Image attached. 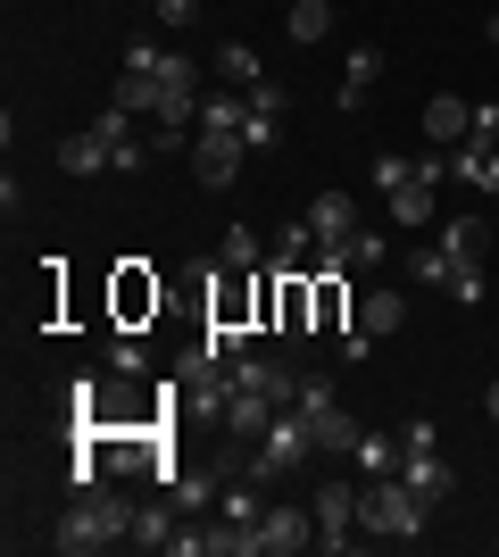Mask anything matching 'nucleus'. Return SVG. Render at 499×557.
Instances as JSON below:
<instances>
[{"label": "nucleus", "instance_id": "obj_12", "mask_svg": "<svg viewBox=\"0 0 499 557\" xmlns=\"http://www.w3.org/2000/svg\"><path fill=\"white\" fill-rule=\"evenodd\" d=\"M466 134H475V100L433 92V100H425V141H433V150H458Z\"/></svg>", "mask_w": 499, "mask_h": 557}, {"label": "nucleus", "instance_id": "obj_19", "mask_svg": "<svg viewBox=\"0 0 499 557\" xmlns=\"http://www.w3.org/2000/svg\"><path fill=\"white\" fill-rule=\"evenodd\" d=\"M309 283H316V333L341 342V333H350V292H341V275H309Z\"/></svg>", "mask_w": 499, "mask_h": 557}, {"label": "nucleus", "instance_id": "obj_23", "mask_svg": "<svg viewBox=\"0 0 499 557\" xmlns=\"http://www.w3.org/2000/svg\"><path fill=\"white\" fill-rule=\"evenodd\" d=\"M109 374H125V383H142V374H150V349L134 342L125 325H109Z\"/></svg>", "mask_w": 499, "mask_h": 557}, {"label": "nucleus", "instance_id": "obj_27", "mask_svg": "<svg viewBox=\"0 0 499 557\" xmlns=\"http://www.w3.org/2000/svg\"><path fill=\"white\" fill-rule=\"evenodd\" d=\"M483 417L499 424V374H491V383H483Z\"/></svg>", "mask_w": 499, "mask_h": 557}, {"label": "nucleus", "instance_id": "obj_4", "mask_svg": "<svg viewBox=\"0 0 499 557\" xmlns=\"http://www.w3.org/2000/svg\"><path fill=\"white\" fill-rule=\"evenodd\" d=\"M425 516H433V499H416L400 474H383V483H366V508H358V524H366L375 541H416V533H425Z\"/></svg>", "mask_w": 499, "mask_h": 557}, {"label": "nucleus", "instance_id": "obj_5", "mask_svg": "<svg viewBox=\"0 0 499 557\" xmlns=\"http://www.w3.org/2000/svg\"><path fill=\"white\" fill-rule=\"evenodd\" d=\"M309 233H316V267L309 275H350V242L366 225H358L350 191H325V200H309Z\"/></svg>", "mask_w": 499, "mask_h": 557}, {"label": "nucleus", "instance_id": "obj_1", "mask_svg": "<svg viewBox=\"0 0 499 557\" xmlns=\"http://www.w3.org/2000/svg\"><path fill=\"white\" fill-rule=\"evenodd\" d=\"M441 175H450V150H383L375 159V191H383V209H391V225L400 233H425L433 216H441Z\"/></svg>", "mask_w": 499, "mask_h": 557}, {"label": "nucleus", "instance_id": "obj_20", "mask_svg": "<svg viewBox=\"0 0 499 557\" xmlns=\"http://www.w3.org/2000/svg\"><path fill=\"white\" fill-rule=\"evenodd\" d=\"M216 84H234V92H250V84H266L259 50H250V42H225V50H216Z\"/></svg>", "mask_w": 499, "mask_h": 557}, {"label": "nucleus", "instance_id": "obj_9", "mask_svg": "<svg viewBox=\"0 0 499 557\" xmlns=\"http://www.w3.org/2000/svg\"><path fill=\"white\" fill-rule=\"evenodd\" d=\"M159 300H166V292H159V275L125 258V267H117V292H109V325H125V333H134L142 317H159Z\"/></svg>", "mask_w": 499, "mask_h": 557}, {"label": "nucleus", "instance_id": "obj_24", "mask_svg": "<svg viewBox=\"0 0 499 557\" xmlns=\"http://www.w3.org/2000/svg\"><path fill=\"white\" fill-rule=\"evenodd\" d=\"M408 267H416V283H433V292H450V258H441V250H416Z\"/></svg>", "mask_w": 499, "mask_h": 557}, {"label": "nucleus", "instance_id": "obj_8", "mask_svg": "<svg viewBox=\"0 0 499 557\" xmlns=\"http://www.w3.org/2000/svg\"><path fill=\"white\" fill-rule=\"evenodd\" d=\"M300 549H316V508H291V499L259 508V557H300Z\"/></svg>", "mask_w": 499, "mask_h": 557}, {"label": "nucleus", "instance_id": "obj_13", "mask_svg": "<svg viewBox=\"0 0 499 557\" xmlns=\"http://www.w3.org/2000/svg\"><path fill=\"white\" fill-rule=\"evenodd\" d=\"M450 175H458V184H475L483 200H499V141L466 134V141H458V150H450Z\"/></svg>", "mask_w": 499, "mask_h": 557}, {"label": "nucleus", "instance_id": "obj_15", "mask_svg": "<svg viewBox=\"0 0 499 557\" xmlns=\"http://www.w3.org/2000/svg\"><path fill=\"white\" fill-rule=\"evenodd\" d=\"M175 533H184V508H175V491H159V499H142V508H134V549H166Z\"/></svg>", "mask_w": 499, "mask_h": 557}, {"label": "nucleus", "instance_id": "obj_7", "mask_svg": "<svg viewBox=\"0 0 499 557\" xmlns=\"http://www.w3.org/2000/svg\"><path fill=\"white\" fill-rule=\"evenodd\" d=\"M241 159H250V141L225 134V125H200V134H191V175H200L209 191H234Z\"/></svg>", "mask_w": 499, "mask_h": 557}, {"label": "nucleus", "instance_id": "obj_16", "mask_svg": "<svg viewBox=\"0 0 499 557\" xmlns=\"http://www.w3.org/2000/svg\"><path fill=\"white\" fill-rule=\"evenodd\" d=\"M408 325V292L400 283H375L366 300H358V333H400Z\"/></svg>", "mask_w": 499, "mask_h": 557}, {"label": "nucleus", "instance_id": "obj_17", "mask_svg": "<svg viewBox=\"0 0 499 557\" xmlns=\"http://www.w3.org/2000/svg\"><path fill=\"white\" fill-rule=\"evenodd\" d=\"M358 474H366V483H383V474H400V433H358Z\"/></svg>", "mask_w": 499, "mask_h": 557}, {"label": "nucleus", "instance_id": "obj_29", "mask_svg": "<svg viewBox=\"0 0 499 557\" xmlns=\"http://www.w3.org/2000/svg\"><path fill=\"white\" fill-rule=\"evenodd\" d=\"M142 9H159V0H142Z\"/></svg>", "mask_w": 499, "mask_h": 557}, {"label": "nucleus", "instance_id": "obj_3", "mask_svg": "<svg viewBox=\"0 0 499 557\" xmlns=\"http://www.w3.org/2000/svg\"><path fill=\"white\" fill-rule=\"evenodd\" d=\"M291 408L309 417V433H316V458H350V449H358V433H366V424H358L350 408L333 399V383H325V374H300V399H291Z\"/></svg>", "mask_w": 499, "mask_h": 557}, {"label": "nucleus", "instance_id": "obj_2", "mask_svg": "<svg viewBox=\"0 0 499 557\" xmlns=\"http://www.w3.org/2000/svg\"><path fill=\"white\" fill-rule=\"evenodd\" d=\"M117 541H134V499H117L109 483H92V491H75V508L59 516L50 549L59 557H100V549H117Z\"/></svg>", "mask_w": 499, "mask_h": 557}, {"label": "nucleus", "instance_id": "obj_10", "mask_svg": "<svg viewBox=\"0 0 499 557\" xmlns=\"http://www.w3.org/2000/svg\"><path fill=\"white\" fill-rule=\"evenodd\" d=\"M284 116H291V92H284V84H250L241 141H250V150H275V141H284Z\"/></svg>", "mask_w": 499, "mask_h": 557}, {"label": "nucleus", "instance_id": "obj_18", "mask_svg": "<svg viewBox=\"0 0 499 557\" xmlns=\"http://www.w3.org/2000/svg\"><path fill=\"white\" fill-rule=\"evenodd\" d=\"M266 258H275V250H266L259 233L234 225V233H225V250H216V267H234V275H266Z\"/></svg>", "mask_w": 499, "mask_h": 557}, {"label": "nucleus", "instance_id": "obj_11", "mask_svg": "<svg viewBox=\"0 0 499 557\" xmlns=\"http://www.w3.org/2000/svg\"><path fill=\"white\" fill-rule=\"evenodd\" d=\"M433 250L450 258V283H458V275H483V250H491V225H483V216H450Z\"/></svg>", "mask_w": 499, "mask_h": 557}, {"label": "nucleus", "instance_id": "obj_26", "mask_svg": "<svg viewBox=\"0 0 499 557\" xmlns=\"http://www.w3.org/2000/svg\"><path fill=\"white\" fill-rule=\"evenodd\" d=\"M150 17H159V25H175V34H184V25L200 17V0H159V9H150Z\"/></svg>", "mask_w": 499, "mask_h": 557}, {"label": "nucleus", "instance_id": "obj_21", "mask_svg": "<svg viewBox=\"0 0 499 557\" xmlns=\"http://www.w3.org/2000/svg\"><path fill=\"white\" fill-rule=\"evenodd\" d=\"M284 34H291V42H325V34H333V0H291Z\"/></svg>", "mask_w": 499, "mask_h": 557}, {"label": "nucleus", "instance_id": "obj_6", "mask_svg": "<svg viewBox=\"0 0 499 557\" xmlns=\"http://www.w3.org/2000/svg\"><path fill=\"white\" fill-rule=\"evenodd\" d=\"M309 508H316V549H333V557H341L358 533H366V524H358V508H366V483H341V474H333V483H316Z\"/></svg>", "mask_w": 499, "mask_h": 557}, {"label": "nucleus", "instance_id": "obj_28", "mask_svg": "<svg viewBox=\"0 0 499 557\" xmlns=\"http://www.w3.org/2000/svg\"><path fill=\"white\" fill-rule=\"evenodd\" d=\"M491 50H499V17H491Z\"/></svg>", "mask_w": 499, "mask_h": 557}, {"label": "nucleus", "instance_id": "obj_14", "mask_svg": "<svg viewBox=\"0 0 499 557\" xmlns=\"http://www.w3.org/2000/svg\"><path fill=\"white\" fill-rule=\"evenodd\" d=\"M400 483L416 491V499H433V508H441V499L458 491V466H441V449H408V458H400Z\"/></svg>", "mask_w": 499, "mask_h": 557}, {"label": "nucleus", "instance_id": "obj_25", "mask_svg": "<svg viewBox=\"0 0 499 557\" xmlns=\"http://www.w3.org/2000/svg\"><path fill=\"white\" fill-rule=\"evenodd\" d=\"M383 258H391V242H383V233L366 225V233H358V242H350V267H383Z\"/></svg>", "mask_w": 499, "mask_h": 557}, {"label": "nucleus", "instance_id": "obj_22", "mask_svg": "<svg viewBox=\"0 0 499 557\" xmlns=\"http://www.w3.org/2000/svg\"><path fill=\"white\" fill-rule=\"evenodd\" d=\"M375 75H383V50L358 42V50H350V75H341V109H358V100L375 92Z\"/></svg>", "mask_w": 499, "mask_h": 557}]
</instances>
